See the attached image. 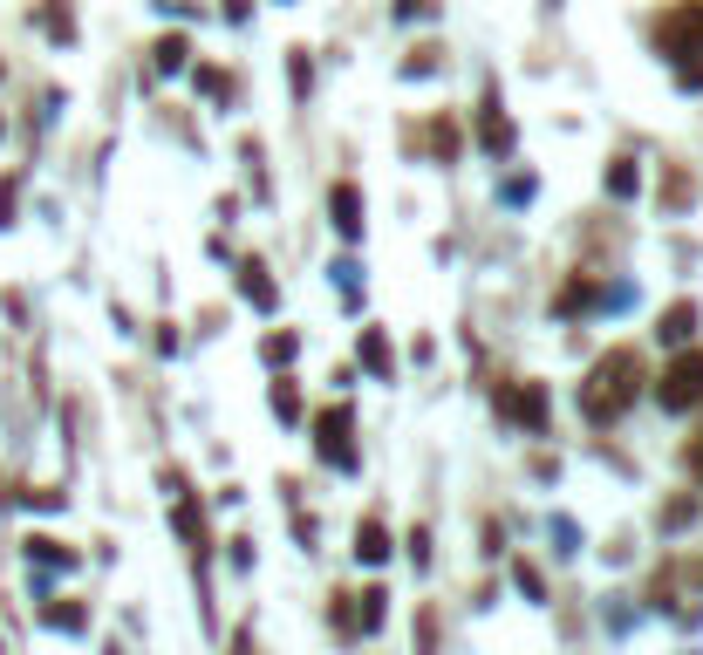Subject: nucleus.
<instances>
[{
	"instance_id": "obj_11",
	"label": "nucleus",
	"mask_w": 703,
	"mask_h": 655,
	"mask_svg": "<svg viewBox=\"0 0 703 655\" xmlns=\"http://www.w3.org/2000/svg\"><path fill=\"white\" fill-rule=\"evenodd\" d=\"M355 560H369V567H376V560H390V533H383L376 519H362V526H355Z\"/></svg>"
},
{
	"instance_id": "obj_22",
	"label": "nucleus",
	"mask_w": 703,
	"mask_h": 655,
	"mask_svg": "<svg viewBox=\"0 0 703 655\" xmlns=\"http://www.w3.org/2000/svg\"><path fill=\"white\" fill-rule=\"evenodd\" d=\"M198 89H205V96H226V89H233V82L219 76V69H198Z\"/></svg>"
},
{
	"instance_id": "obj_8",
	"label": "nucleus",
	"mask_w": 703,
	"mask_h": 655,
	"mask_svg": "<svg viewBox=\"0 0 703 655\" xmlns=\"http://www.w3.org/2000/svg\"><path fill=\"white\" fill-rule=\"evenodd\" d=\"M478 144H485L492 157H506V151H512V123L499 116V103H492V96H485V110H478Z\"/></svg>"
},
{
	"instance_id": "obj_10",
	"label": "nucleus",
	"mask_w": 703,
	"mask_h": 655,
	"mask_svg": "<svg viewBox=\"0 0 703 655\" xmlns=\"http://www.w3.org/2000/svg\"><path fill=\"white\" fill-rule=\"evenodd\" d=\"M362 362H369V376H376V383H390V342H383V328H362Z\"/></svg>"
},
{
	"instance_id": "obj_7",
	"label": "nucleus",
	"mask_w": 703,
	"mask_h": 655,
	"mask_svg": "<svg viewBox=\"0 0 703 655\" xmlns=\"http://www.w3.org/2000/svg\"><path fill=\"white\" fill-rule=\"evenodd\" d=\"M506 410H512V417H519L526 430H533V437H540V430H547V389H540V383H526L519 396H506Z\"/></svg>"
},
{
	"instance_id": "obj_21",
	"label": "nucleus",
	"mask_w": 703,
	"mask_h": 655,
	"mask_svg": "<svg viewBox=\"0 0 703 655\" xmlns=\"http://www.w3.org/2000/svg\"><path fill=\"white\" fill-rule=\"evenodd\" d=\"M574 308H594V287H587V280H574V287L560 294V314H574Z\"/></svg>"
},
{
	"instance_id": "obj_3",
	"label": "nucleus",
	"mask_w": 703,
	"mask_h": 655,
	"mask_svg": "<svg viewBox=\"0 0 703 655\" xmlns=\"http://www.w3.org/2000/svg\"><path fill=\"white\" fill-rule=\"evenodd\" d=\"M355 417H349V403H328V410H321V417H314V444H321V458L335 464V471H355Z\"/></svg>"
},
{
	"instance_id": "obj_1",
	"label": "nucleus",
	"mask_w": 703,
	"mask_h": 655,
	"mask_svg": "<svg viewBox=\"0 0 703 655\" xmlns=\"http://www.w3.org/2000/svg\"><path fill=\"white\" fill-rule=\"evenodd\" d=\"M642 383H649L642 355H635V348H608V355L587 369V383H581V417L587 424H615L628 403L642 396Z\"/></svg>"
},
{
	"instance_id": "obj_5",
	"label": "nucleus",
	"mask_w": 703,
	"mask_h": 655,
	"mask_svg": "<svg viewBox=\"0 0 703 655\" xmlns=\"http://www.w3.org/2000/svg\"><path fill=\"white\" fill-rule=\"evenodd\" d=\"M239 294H246L253 308H267V314L280 308V287L267 280V267H260V260H239Z\"/></svg>"
},
{
	"instance_id": "obj_12",
	"label": "nucleus",
	"mask_w": 703,
	"mask_h": 655,
	"mask_svg": "<svg viewBox=\"0 0 703 655\" xmlns=\"http://www.w3.org/2000/svg\"><path fill=\"white\" fill-rule=\"evenodd\" d=\"M185 55H192V41H185V35H164L151 48V69H157V76H178V69H185Z\"/></svg>"
},
{
	"instance_id": "obj_4",
	"label": "nucleus",
	"mask_w": 703,
	"mask_h": 655,
	"mask_svg": "<svg viewBox=\"0 0 703 655\" xmlns=\"http://www.w3.org/2000/svg\"><path fill=\"white\" fill-rule=\"evenodd\" d=\"M656 48H663V55H697L703 48V7L663 14V21H656Z\"/></svg>"
},
{
	"instance_id": "obj_14",
	"label": "nucleus",
	"mask_w": 703,
	"mask_h": 655,
	"mask_svg": "<svg viewBox=\"0 0 703 655\" xmlns=\"http://www.w3.org/2000/svg\"><path fill=\"white\" fill-rule=\"evenodd\" d=\"M41 28L55 41H76V14H69V0H41Z\"/></svg>"
},
{
	"instance_id": "obj_13",
	"label": "nucleus",
	"mask_w": 703,
	"mask_h": 655,
	"mask_svg": "<svg viewBox=\"0 0 703 655\" xmlns=\"http://www.w3.org/2000/svg\"><path fill=\"white\" fill-rule=\"evenodd\" d=\"M171 526H178V533L192 540V553H198V560H205V512H198L192 499H178V512H171Z\"/></svg>"
},
{
	"instance_id": "obj_16",
	"label": "nucleus",
	"mask_w": 703,
	"mask_h": 655,
	"mask_svg": "<svg viewBox=\"0 0 703 655\" xmlns=\"http://www.w3.org/2000/svg\"><path fill=\"white\" fill-rule=\"evenodd\" d=\"M274 417H280V424H301V389L287 383V376L274 383Z\"/></svg>"
},
{
	"instance_id": "obj_17",
	"label": "nucleus",
	"mask_w": 703,
	"mask_h": 655,
	"mask_svg": "<svg viewBox=\"0 0 703 655\" xmlns=\"http://www.w3.org/2000/svg\"><path fill=\"white\" fill-rule=\"evenodd\" d=\"M28 560H41V567H76V553L62 540H28Z\"/></svg>"
},
{
	"instance_id": "obj_2",
	"label": "nucleus",
	"mask_w": 703,
	"mask_h": 655,
	"mask_svg": "<svg viewBox=\"0 0 703 655\" xmlns=\"http://www.w3.org/2000/svg\"><path fill=\"white\" fill-rule=\"evenodd\" d=\"M656 403H663V410H690V403H703V348L676 355L663 376H656Z\"/></svg>"
},
{
	"instance_id": "obj_19",
	"label": "nucleus",
	"mask_w": 703,
	"mask_h": 655,
	"mask_svg": "<svg viewBox=\"0 0 703 655\" xmlns=\"http://www.w3.org/2000/svg\"><path fill=\"white\" fill-rule=\"evenodd\" d=\"M430 151H437V157H458V130H451V116H437V123H430Z\"/></svg>"
},
{
	"instance_id": "obj_23",
	"label": "nucleus",
	"mask_w": 703,
	"mask_h": 655,
	"mask_svg": "<svg viewBox=\"0 0 703 655\" xmlns=\"http://www.w3.org/2000/svg\"><path fill=\"white\" fill-rule=\"evenodd\" d=\"M0 226H14V178H0Z\"/></svg>"
},
{
	"instance_id": "obj_18",
	"label": "nucleus",
	"mask_w": 703,
	"mask_h": 655,
	"mask_svg": "<svg viewBox=\"0 0 703 655\" xmlns=\"http://www.w3.org/2000/svg\"><path fill=\"white\" fill-rule=\"evenodd\" d=\"M41 621H55V628H82L89 615H82L76 601H48V608H41Z\"/></svg>"
},
{
	"instance_id": "obj_20",
	"label": "nucleus",
	"mask_w": 703,
	"mask_h": 655,
	"mask_svg": "<svg viewBox=\"0 0 703 655\" xmlns=\"http://www.w3.org/2000/svg\"><path fill=\"white\" fill-rule=\"evenodd\" d=\"M294 348H301V342H294V335H267V342H260V355H267V362H274V369H280V362H287Z\"/></svg>"
},
{
	"instance_id": "obj_6",
	"label": "nucleus",
	"mask_w": 703,
	"mask_h": 655,
	"mask_svg": "<svg viewBox=\"0 0 703 655\" xmlns=\"http://www.w3.org/2000/svg\"><path fill=\"white\" fill-rule=\"evenodd\" d=\"M328 212H335V232L342 239H362V192L355 185H335L328 192Z\"/></svg>"
},
{
	"instance_id": "obj_15",
	"label": "nucleus",
	"mask_w": 703,
	"mask_h": 655,
	"mask_svg": "<svg viewBox=\"0 0 703 655\" xmlns=\"http://www.w3.org/2000/svg\"><path fill=\"white\" fill-rule=\"evenodd\" d=\"M635 185H642V171H635V157H615V164H608V192H615V198H628V192H635Z\"/></svg>"
},
{
	"instance_id": "obj_24",
	"label": "nucleus",
	"mask_w": 703,
	"mask_h": 655,
	"mask_svg": "<svg viewBox=\"0 0 703 655\" xmlns=\"http://www.w3.org/2000/svg\"><path fill=\"white\" fill-rule=\"evenodd\" d=\"M683 464H690V478H703V437L690 444V451H683Z\"/></svg>"
},
{
	"instance_id": "obj_9",
	"label": "nucleus",
	"mask_w": 703,
	"mask_h": 655,
	"mask_svg": "<svg viewBox=\"0 0 703 655\" xmlns=\"http://www.w3.org/2000/svg\"><path fill=\"white\" fill-rule=\"evenodd\" d=\"M690 328H697V301H676V308L663 314V328H656V335H663L669 348H683V342H690Z\"/></svg>"
}]
</instances>
